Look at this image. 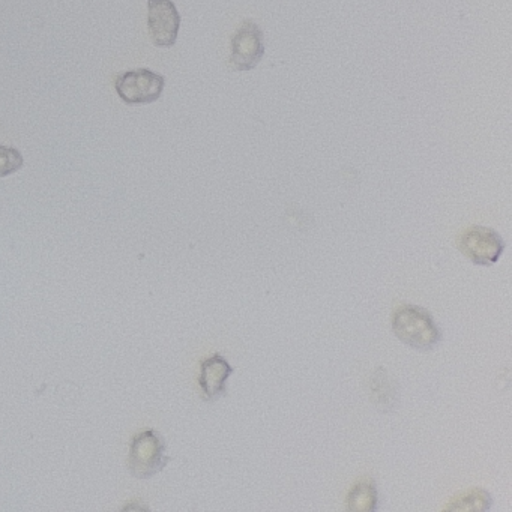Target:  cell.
Instances as JSON below:
<instances>
[{"instance_id":"cell-1","label":"cell","mask_w":512,"mask_h":512,"mask_svg":"<svg viewBox=\"0 0 512 512\" xmlns=\"http://www.w3.org/2000/svg\"><path fill=\"white\" fill-rule=\"evenodd\" d=\"M392 332L395 337L419 352H431L442 343V331L430 311L418 305H401L392 314Z\"/></svg>"},{"instance_id":"cell-2","label":"cell","mask_w":512,"mask_h":512,"mask_svg":"<svg viewBox=\"0 0 512 512\" xmlns=\"http://www.w3.org/2000/svg\"><path fill=\"white\" fill-rule=\"evenodd\" d=\"M167 443L158 431L146 430L137 434L131 442L128 467L137 479H151L169 464Z\"/></svg>"},{"instance_id":"cell-3","label":"cell","mask_w":512,"mask_h":512,"mask_svg":"<svg viewBox=\"0 0 512 512\" xmlns=\"http://www.w3.org/2000/svg\"><path fill=\"white\" fill-rule=\"evenodd\" d=\"M166 79L148 68L125 71L115 79V91L127 106H145L160 100Z\"/></svg>"},{"instance_id":"cell-4","label":"cell","mask_w":512,"mask_h":512,"mask_svg":"<svg viewBox=\"0 0 512 512\" xmlns=\"http://www.w3.org/2000/svg\"><path fill=\"white\" fill-rule=\"evenodd\" d=\"M461 253L476 266H493L499 262L506 244L490 227L472 226L458 239Z\"/></svg>"},{"instance_id":"cell-5","label":"cell","mask_w":512,"mask_h":512,"mask_svg":"<svg viewBox=\"0 0 512 512\" xmlns=\"http://www.w3.org/2000/svg\"><path fill=\"white\" fill-rule=\"evenodd\" d=\"M265 56L263 32L253 20H245L232 38L230 65L235 71H251Z\"/></svg>"},{"instance_id":"cell-6","label":"cell","mask_w":512,"mask_h":512,"mask_svg":"<svg viewBox=\"0 0 512 512\" xmlns=\"http://www.w3.org/2000/svg\"><path fill=\"white\" fill-rule=\"evenodd\" d=\"M148 29L152 43L170 49L178 41L181 14L172 0H148Z\"/></svg>"},{"instance_id":"cell-7","label":"cell","mask_w":512,"mask_h":512,"mask_svg":"<svg viewBox=\"0 0 512 512\" xmlns=\"http://www.w3.org/2000/svg\"><path fill=\"white\" fill-rule=\"evenodd\" d=\"M233 367L220 353L209 356L200 365L199 385L206 401H217L226 397L227 382L233 374Z\"/></svg>"},{"instance_id":"cell-8","label":"cell","mask_w":512,"mask_h":512,"mask_svg":"<svg viewBox=\"0 0 512 512\" xmlns=\"http://www.w3.org/2000/svg\"><path fill=\"white\" fill-rule=\"evenodd\" d=\"M379 508V491L373 479H362L347 496V509L352 512H374Z\"/></svg>"},{"instance_id":"cell-9","label":"cell","mask_w":512,"mask_h":512,"mask_svg":"<svg viewBox=\"0 0 512 512\" xmlns=\"http://www.w3.org/2000/svg\"><path fill=\"white\" fill-rule=\"evenodd\" d=\"M493 505L490 493L487 491L470 490L466 494H461L457 499L452 500L451 505L448 509L452 511H488Z\"/></svg>"},{"instance_id":"cell-10","label":"cell","mask_w":512,"mask_h":512,"mask_svg":"<svg viewBox=\"0 0 512 512\" xmlns=\"http://www.w3.org/2000/svg\"><path fill=\"white\" fill-rule=\"evenodd\" d=\"M25 166L22 152L10 146L0 145V178L14 175Z\"/></svg>"}]
</instances>
